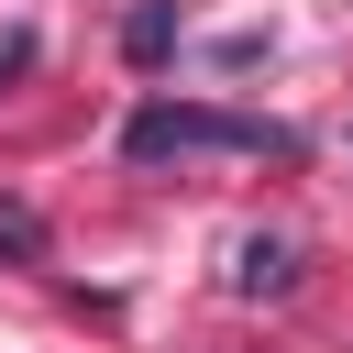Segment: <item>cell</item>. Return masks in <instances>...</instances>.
I'll return each mask as SVG.
<instances>
[{"label":"cell","mask_w":353,"mask_h":353,"mask_svg":"<svg viewBox=\"0 0 353 353\" xmlns=\"http://www.w3.org/2000/svg\"><path fill=\"white\" fill-rule=\"evenodd\" d=\"M132 154H287V132L243 121V110H199V99H143L121 121Z\"/></svg>","instance_id":"1"},{"label":"cell","mask_w":353,"mask_h":353,"mask_svg":"<svg viewBox=\"0 0 353 353\" xmlns=\"http://www.w3.org/2000/svg\"><path fill=\"white\" fill-rule=\"evenodd\" d=\"M287 276H298V254H287V243H243V265H232V287H243V298H287Z\"/></svg>","instance_id":"2"},{"label":"cell","mask_w":353,"mask_h":353,"mask_svg":"<svg viewBox=\"0 0 353 353\" xmlns=\"http://www.w3.org/2000/svg\"><path fill=\"white\" fill-rule=\"evenodd\" d=\"M165 44H176V0H143V11L121 22V55H132V66H154Z\"/></svg>","instance_id":"3"},{"label":"cell","mask_w":353,"mask_h":353,"mask_svg":"<svg viewBox=\"0 0 353 353\" xmlns=\"http://www.w3.org/2000/svg\"><path fill=\"white\" fill-rule=\"evenodd\" d=\"M0 254H44V210H22V199H0Z\"/></svg>","instance_id":"4"}]
</instances>
